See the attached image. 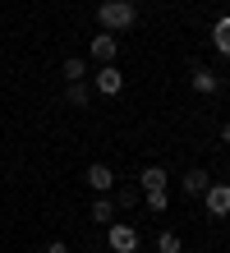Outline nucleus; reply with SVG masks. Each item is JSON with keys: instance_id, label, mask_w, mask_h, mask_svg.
Here are the masks:
<instances>
[{"instance_id": "f257e3e1", "label": "nucleus", "mask_w": 230, "mask_h": 253, "mask_svg": "<svg viewBox=\"0 0 230 253\" xmlns=\"http://www.w3.org/2000/svg\"><path fill=\"white\" fill-rule=\"evenodd\" d=\"M97 23L106 28V33H125V28L138 23V5L134 0H101L97 5Z\"/></svg>"}, {"instance_id": "f03ea898", "label": "nucleus", "mask_w": 230, "mask_h": 253, "mask_svg": "<svg viewBox=\"0 0 230 253\" xmlns=\"http://www.w3.org/2000/svg\"><path fill=\"white\" fill-rule=\"evenodd\" d=\"M106 240H111L115 253H134L138 249V230L129 226V221H111V235H106Z\"/></svg>"}, {"instance_id": "7ed1b4c3", "label": "nucleus", "mask_w": 230, "mask_h": 253, "mask_svg": "<svg viewBox=\"0 0 230 253\" xmlns=\"http://www.w3.org/2000/svg\"><path fill=\"white\" fill-rule=\"evenodd\" d=\"M203 203L212 216H230V184H207L203 189Z\"/></svg>"}, {"instance_id": "20e7f679", "label": "nucleus", "mask_w": 230, "mask_h": 253, "mask_svg": "<svg viewBox=\"0 0 230 253\" xmlns=\"http://www.w3.org/2000/svg\"><path fill=\"white\" fill-rule=\"evenodd\" d=\"M212 184V175L203 166H193V170H184V180H180V193L184 198H203V189Z\"/></svg>"}, {"instance_id": "39448f33", "label": "nucleus", "mask_w": 230, "mask_h": 253, "mask_svg": "<svg viewBox=\"0 0 230 253\" xmlns=\"http://www.w3.org/2000/svg\"><path fill=\"white\" fill-rule=\"evenodd\" d=\"M189 83H193V92H203V97H212V92L221 87V79H217L207 65H193V69H189Z\"/></svg>"}, {"instance_id": "423d86ee", "label": "nucleus", "mask_w": 230, "mask_h": 253, "mask_svg": "<svg viewBox=\"0 0 230 253\" xmlns=\"http://www.w3.org/2000/svg\"><path fill=\"white\" fill-rule=\"evenodd\" d=\"M120 87H125V74H120L115 65H101V69H97V92H101V97H115Z\"/></svg>"}, {"instance_id": "0eeeda50", "label": "nucleus", "mask_w": 230, "mask_h": 253, "mask_svg": "<svg viewBox=\"0 0 230 253\" xmlns=\"http://www.w3.org/2000/svg\"><path fill=\"white\" fill-rule=\"evenodd\" d=\"M88 51H92V60H97V65H111L120 46H115V37H111V33H101V37H92V46H88Z\"/></svg>"}, {"instance_id": "6e6552de", "label": "nucleus", "mask_w": 230, "mask_h": 253, "mask_svg": "<svg viewBox=\"0 0 230 253\" xmlns=\"http://www.w3.org/2000/svg\"><path fill=\"white\" fill-rule=\"evenodd\" d=\"M88 184L97 189V193H111V189H115V175H111V166L92 161V166H88Z\"/></svg>"}, {"instance_id": "1a4fd4ad", "label": "nucleus", "mask_w": 230, "mask_h": 253, "mask_svg": "<svg viewBox=\"0 0 230 253\" xmlns=\"http://www.w3.org/2000/svg\"><path fill=\"white\" fill-rule=\"evenodd\" d=\"M212 42H217L221 55H230V14H221V19L212 23Z\"/></svg>"}, {"instance_id": "9d476101", "label": "nucleus", "mask_w": 230, "mask_h": 253, "mask_svg": "<svg viewBox=\"0 0 230 253\" xmlns=\"http://www.w3.org/2000/svg\"><path fill=\"white\" fill-rule=\"evenodd\" d=\"M138 184H143V193H147V189H166V170H161V166H147L143 175H138Z\"/></svg>"}, {"instance_id": "9b49d317", "label": "nucleus", "mask_w": 230, "mask_h": 253, "mask_svg": "<svg viewBox=\"0 0 230 253\" xmlns=\"http://www.w3.org/2000/svg\"><path fill=\"white\" fill-rule=\"evenodd\" d=\"M111 216H115V198L97 193V203H92V221H111Z\"/></svg>"}, {"instance_id": "f8f14e48", "label": "nucleus", "mask_w": 230, "mask_h": 253, "mask_svg": "<svg viewBox=\"0 0 230 253\" xmlns=\"http://www.w3.org/2000/svg\"><path fill=\"white\" fill-rule=\"evenodd\" d=\"M88 97H92V92H88V87H83V79L65 87V101H69V106H88Z\"/></svg>"}, {"instance_id": "ddd939ff", "label": "nucleus", "mask_w": 230, "mask_h": 253, "mask_svg": "<svg viewBox=\"0 0 230 253\" xmlns=\"http://www.w3.org/2000/svg\"><path fill=\"white\" fill-rule=\"evenodd\" d=\"M83 74H88V60H79V55H69V60H65V83H79Z\"/></svg>"}, {"instance_id": "4468645a", "label": "nucleus", "mask_w": 230, "mask_h": 253, "mask_svg": "<svg viewBox=\"0 0 230 253\" xmlns=\"http://www.w3.org/2000/svg\"><path fill=\"white\" fill-rule=\"evenodd\" d=\"M180 249H184V244H180L175 230H161V235H157V253H180Z\"/></svg>"}, {"instance_id": "2eb2a0df", "label": "nucleus", "mask_w": 230, "mask_h": 253, "mask_svg": "<svg viewBox=\"0 0 230 253\" xmlns=\"http://www.w3.org/2000/svg\"><path fill=\"white\" fill-rule=\"evenodd\" d=\"M166 203H171L166 189H147V212H166Z\"/></svg>"}, {"instance_id": "dca6fc26", "label": "nucleus", "mask_w": 230, "mask_h": 253, "mask_svg": "<svg viewBox=\"0 0 230 253\" xmlns=\"http://www.w3.org/2000/svg\"><path fill=\"white\" fill-rule=\"evenodd\" d=\"M138 203V189H120L115 193V207H134Z\"/></svg>"}, {"instance_id": "f3484780", "label": "nucleus", "mask_w": 230, "mask_h": 253, "mask_svg": "<svg viewBox=\"0 0 230 253\" xmlns=\"http://www.w3.org/2000/svg\"><path fill=\"white\" fill-rule=\"evenodd\" d=\"M46 253H69V249H65V240H55V244H46Z\"/></svg>"}, {"instance_id": "a211bd4d", "label": "nucleus", "mask_w": 230, "mask_h": 253, "mask_svg": "<svg viewBox=\"0 0 230 253\" xmlns=\"http://www.w3.org/2000/svg\"><path fill=\"white\" fill-rule=\"evenodd\" d=\"M221 143H226V147H230V120H226V125H221Z\"/></svg>"}]
</instances>
